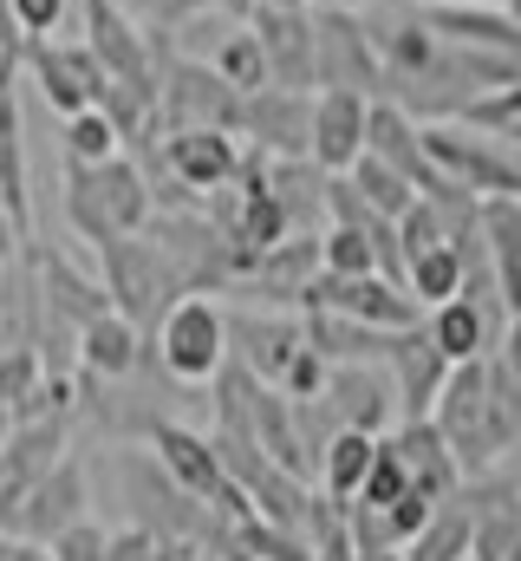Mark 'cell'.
<instances>
[{
  "label": "cell",
  "mask_w": 521,
  "mask_h": 561,
  "mask_svg": "<svg viewBox=\"0 0 521 561\" xmlns=\"http://www.w3.org/2000/svg\"><path fill=\"white\" fill-rule=\"evenodd\" d=\"M437 431L450 437L463 477H489L502 457H516V437H521V379L496 359H463L450 366L443 392H437Z\"/></svg>",
  "instance_id": "cell-1"
},
{
  "label": "cell",
  "mask_w": 521,
  "mask_h": 561,
  "mask_svg": "<svg viewBox=\"0 0 521 561\" xmlns=\"http://www.w3.org/2000/svg\"><path fill=\"white\" fill-rule=\"evenodd\" d=\"M59 183H66V222L79 242H112V236H137L157 216L150 176L137 157H112V163H66L59 157Z\"/></svg>",
  "instance_id": "cell-2"
},
{
  "label": "cell",
  "mask_w": 521,
  "mask_h": 561,
  "mask_svg": "<svg viewBox=\"0 0 521 561\" xmlns=\"http://www.w3.org/2000/svg\"><path fill=\"white\" fill-rule=\"evenodd\" d=\"M143 236L157 242V255L170 262L183 294H216V287H235V275H242V255L209 209H157L143 222Z\"/></svg>",
  "instance_id": "cell-3"
},
{
  "label": "cell",
  "mask_w": 521,
  "mask_h": 561,
  "mask_svg": "<svg viewBox=\"0 0 521 561\" xmlns=\"http://www.w3.org/2000/svg\"><path fill=\"white\" fill-rule=\"evenodd\" d=\"M242 92L196 53H163L157 66V131H242Z\"/></svg>",
  "instance_id": "cell-4"
},
{
  "label": "cell",
  "mask_w": 521,
  "mask_h": 561,
  "mask_svg": "<svg viewBox=\"0 0 521 561\" xmlns=\"http://www.w3.org/2000/svg\"><path fill=\"white\" fill-rule=\"evenodd\" d=\"M99 262H105V294H112V307L125 313L130 327L150 340L157 327H163V313L183 300V287L170 275V262L157 255V242L137 229V236H112V242H99Z\"/></svg>",
  "instance_id": "cell-5"
},
{
  "label": "cell",
  "mask_w": 521,
  "mask_h": 561,
  "mask_svg": "<svg viewBox=\"0 0 521 561\" xmlns=\"http://www.w3.org/2000/svg\"><path fill=\"white\" fill-rule=\"evenodd\" d=\"M313 72H320V92L385 99V59L359 7H313Z\"/></svg>",
  "instance_id": "cell-6"
},
{
  "label": "cell",
  "mask_w": 521,
  "mask_h": 561,
  "mask_svg": "<svg viewBox=\"0 0 521 561\" xmlns=\"http://www.w3.org/2000/svg\"><path fill=\"white\" fill-rule=\"evenodd\" d=\"M150 346H157L163 373L183 379V386H216V373L235 359V346H229V313H222L209 294H183V300L163 313V327L150 333Z\"/></svg>",
  "instance_id": "cell-7"
},
{
  "label": "cell",
  "mask_w": 521,
  "mask_h": 561,
  "mask_svg": "<svg viewBox=\"0 0 521 561\" xmlns=\"http://www.w3.org/2000/svg\"><path fill=\"white\" fill-rule=\"evenodd\" d=\"M424 150H430V163H437L450 183H463L470 196H516L521 203V150L516 144L483 138V131H470V125H456V118H430V125H424Z\"/></svg>",
  "instance_id": "cell-8"
},
{
  "label": "cell",
  "mask_w": 521,
  "mask_h": 561,
  "mask_svg": "<svg viewBox=\"0 0 521 561\" xmlns=\"http://www.w3.org/2000/svg\"><path fill=\"white\" fill-rule=\"evenodd\" d=\"M300 313H339V320H359V327H417L424 320V307H417V294L404 287V280L391 275H326L306 287V307Z\"/></svg>",
  "instance_id": "cell-9"
},
{
  "label": "cell",
  "mask_w": 521,
  "mask_h": 561,
  "mask_svg": "<svg viewBox=\"0 0 521 561\" xmlns=\"http://www.w3.org/2000/svg\"><path fill=\"white\" fill-rule=\"evenodd\" d=\"M85 7V46L99 53V66L112 72V85H130L137 99L157 105V66H163V46L143 39V26L130 20L118 0H79Z\"/></svg>",
  "instance_id": "cell-10"
},
{
  "label": "cell",
  "mask_w": 521,
  "mask_h": 561,
  "mask_svg": "<svg viewBox=\"0 0 521 561\" xmlns=\"http://www.w3.org/2000/svg\"><path fill=\"white\" fill-rule=\"evenodd\" d=\"M26 72H33L39 99L53 105V118H72V112L99 105V92L112 79L85 39H66V46L59 39H26Z\"/></svg>",
  "instance_id": "cell-11"
},
{
  "label": "cell",
  "mask_w": 521,
  "mask_h": 561,
  "mask_svg": "<svg viewBox=\"0 0 521 561\" xmlns=\"http://www.w3.org/2000/svg\"><path fill=\"white\" fill-rule=\"evenodd\" d=\"M320 399H326V412L346 424V431H372V437H385L391 424L404 419L385 359H339L326 373V392Z\"/></svg>",
  "instance_id": "cell-12"
},
{
  "label": "cell",
  "mask_w": 521,
  "mask_h": 561,
  "mask_svg": "<svg viewBox=\"0 0 521 561\" xmlns=\"http://www.w3.org/2000/svg\"><path fill=\"white\" fill-rule=\"evenodd\" d=\"M157 157H163L170 176H183L196 196H216V190H229V183L242 176L248 144H242V131H209V125H196V131H157Z\"/></svg>",
  "instance_id": "cell-13"
},
{
  "label": "cell",
  "mask_w": 521,
  "mask_h": 561,
  "mask_svg": "<svg viewBox=\"0 0 521 561\" xmlns=\"http://www.w3.org/2000/svg\"><path fill=\"white\" fill-rule=\"evenodd\" d=\"M248 26L267 53V85L280 92H320L313 72V7H248Z\"/></svg>",
  "instance_id": "cell-14"
},
{
  "label": "cell",
  "mask_w": 521,
  "mask_h": 561,
  "mask_svg": "<svg viewBox=\"0 0 521 561\" xmlns=\"http://www.w3.org/2000/svg\"><path fill=\"white\" fill-rule=\"evenodd\" d=\"M242 144L260 157H313V92H280V85L248 92Z\"/></svg>",
  "instance_id": "cell-15"
},
{
  "label": "cell",
  "mask_w": 521,
  "mask_h": 561,
  "mask_svg": "<svg viewBox=\"0 0 521 561\" xmlns=\"http://www.w3.org/2000/svg\"><path fill=\"white\" fill-rule=\"evenodd\" d=\"M229 346H235V366H248L260 386H280L287 366L300 359L306 346V313H229Z\"/></svg>",
  "instance_id": "cell-16"
},
{
  "label": "cell",
  "mask_w": 521,
  "mask_h": 561,
  "mask_svg": "<svg viewBox=\"0 0 521 561\" xmlns=\"http://www.w3.org/2000/svg\"><path fill=\"white\" fill-rule=\"evenodd\" d=\"M470 503V561H521V483L516 477H470L463 483Z\"/></svg>",
  "instance_id": "cell-17"
},
{
  "label": "cell",
  "mask_w": 521,
  "mask_h": 561,
  "mask_svg": "<svg viewBox=\"0 0 521 561\" xmlns=\"http://www.w3.org/2000/svg\"><path fill=\"white\" fill-rule=\"evenodd\" d=\"M385 373H391V386H397V412H404V419H430V412H437V392H443V379H450V359H443V346L430 340V327L417 320V327H397V333H391Z\"/></svg>",
  "instance_id": "cell-18"
},
{
  "label": "cell",
  "mask_w": 521,
  "mask_h": 561,
  "mask_svg": "<svg viewBox=\"0 0 521 561\" xmlns=\"http://www.w3.org/2000/svg\"><path fill=\"white\" fill-rule=\"evenodd\" d=\"M85 463L79 457H59L20 503H13V523L7 529H20V536H33V542H53L59 529H72V523H85Z\"/></svg>",
  "instance_id": "cell-19"
},
{
  "label": "cell",
  "mask_w": 521,
  "mask_h": 561,
  "mask_svg": "<svg viewBox=\"0 0 521 561\" xmlns=\"http://www.w3.org/2000/svg\"><path fill=\"white\" fill-rule=\"evenodd\" d=\"M33 294H39V313H46V320H59L66 333H79V327H92L99 313H112L105 280H92L85 268L59 262L53 249H39V255H33Z\"/></svg>",
  "instance_id": "cell-20"
},
{
  "label": "cell",
  "mask_w": 521,
  "mask_h": 561,
  "mask_svg": "<svg viewBox=\"0 0 521 561\" xmlns=\"http://www.w3.org/2000/svg\"><path fill=\"white\" fill-rule=\"evenodd\" d=\"M391 444H397V457H404V470H410V490H424L430 503L463 496V483H470V477H463V463H456L450 437L437 431V419H397Z\"/></svg>",
  "instance_id": "cell-21"
},
{
  "label": "cell",
  "mask_w": 521,
  "mask_h": 561,
  "mask_svg": "<svg viewBox=\"0 0 521 561\" xmlns=\"http://www.w3.org/2000/svg\"><path fill=\"white\" fill-rule=\"evenodd\" d=\"M366 125H372V99H359V92H313V163L346 176L366 157Z\"/></svg>",
  "instance_id": "cell-22"
},
{
  "label": "cell",
  "mask_w": 521,
  "mask_h": 561,
  "mask_svg": "<svg viewBox=\"0 0 521 561\" xmlns=\"http://www.w3.org/2000/svg\"><path fill=\"white\" fill-rule=\"evenodd\" d=\"M366 150H372L379 163H391V170H404V176L417 183V196L443 183V170H437V163H430V150H424V118H410L397 99H372Z\"/></svg>",
  "instance_id": "cell-23"
},
{
  "label": "cell",
  "mask_w": 521,
  "mask_h": 561,
  "mask_svg": "<svg viewBox=\"0 0 521 561\" xmlns=\"http://www.w3.org/2000/svg\"><path fill=\"white\" fill-rule=\"evenodd\" d=\"M424 327H430V340L443 346V359H450V366H463V359L496 353V340H502L509 313H496V307H483V300H470V294H450L443 307H430V313H424Z\"/></svg>",
  "instance_id": "cell-24"
},
{
  "label": "cell",
  "mask_w": 521,
  "mask_h": 561,
  "mask_svg": "<svg viewBox=\"0 0 521 561\" xmlns=\"http://www.w3.org/2000/svg\"><path fill=\"white\" fill-rule=\"evenodd\" d=\"M326 176L333 170H320L313 157H267V190H274V203H280L293 236H320L326 229Z\"/></svg>",
  "instance_id": "cell-25"
},
{
  "label": "cell",
  "mask_w": 521,
  "mask_h": 561,
  "mask_svg": "<svg viewBox=\"0 0 521 561\" xmlns=\"http://www.w3.org/2000/svg\"><path fill=\"white\" fill-rule=\"evenodd\" d=\"M143 353H150V340L130 327L118 307H112V313H99L92 327H79V359H85V373H92V379H105V386L130 379V373L143 366Z\"/></svg>",
  "instance_id": "cell-26"
},
{
  "label": "cell",
  "mask_w": 521,
  "mask_h": 561,
  "mask_svg": "<svg viewBox=\"0 0 521 561\" xmlns=\"http://www.w3.org/2000/svg\"><path fill=\"white\" fill-rule=\"evenodd\" d=\"M0 216L20 242H33V203H26V150H20V99L0 85Z\"/></svg>",
  "instance_id": "cell-27"
},
{
  "label": "cell",
  "mask_w": 521,
  "mask_h": 561,
  "mask_svg": "<svg viewBox=\"0 0 521 561\" xmlns=\"http://www.w3.org/2000/svg\"><path fill=\"white\" fill-rule=\"evenodd\" d=\"M483 242H489V268L502 287V307L521 313V203L516 196H483Z\"/></svg>",
  "instance_id": "cell-28"
},
{
  "label": "cell",
  "mask_w": 521,
  "mask_h": 561,
  "mask_svg": "<svg viewBox=\"0 0 521 561\" xmlns=\"http://www.w3.org/2000/svg\"><path fill=\"white\" fill-rule=\"evenodd\" d=\"M372 457H379V437L372 431H333L326 437V450H320V490L333 496V503H352L359 496V483H366V470H372Z\"/></svg>",
  "instance_id": "cell-29"
},
{
  "label": "cell",
  "mask_w": 521,
  "mask_h": 561,
  "mask_svg": "<svg viewBox=\"0 0 521 561\" xmlns=\"http://www.w3.org/2000/svg\"><path fill=\"white\" fill-rule=\"evenodd\" d=\"M470 503L463 496H450V503H437V516L404 542V561H470Z\"/></svg>",
  "instance_id": "cell-30"
},
{
  "label": "cell",
  "mask_w": 521,
  "mask_h": 561,
  "mask_svg": "<svg viewBox=\"0 0 521 561\" xmlns=\"http://www.w3.org/2000/svg\"><path fill=\"white\" fill-rule=\"evenodd\" d=\"M404 287L417 294V307H424V313H430V307H443L450 294H463V255H456V242L417 249V255L404 262Z\"/></svg>",
  "instance_id": "cell-31"
},
{
  "label": "cell",
  "mask_w": 521,
  "mask_h": 561,
  "mask_svg": "<svg viewBox=\"0 0 521 561\" xmlns=\"http://www.w3.org/2000/svg\"><path fill=\"white\" fill-rule=\"evenodd\" d=\"M59 157L66 163H112V157H125V131L99 105H85V112L59 118Z\"/></svg>",
  "instance_id": "cell-32"
},
{
  "label": "cell",
  "mask_w": 521,
  "mask_h": 561,
  "mask_svg": "<svg viewBox=\"0 0 521 561\" xmlns=\"http://www.w3.org/2000/svg\"><path fill=\"white\" fill-rule=\"evenodd\" d=\"M456 125H470V131H483V138L496 144H516L521 150V79L509 85H489V92H476L463 112H456Z\"/></svg>",
  "instance_id": "cell-33"
},
{
  "label": "cell",
  "mask_w": 521,
  "mask_h": 561,
  "mask_svg": "<svg viewBox=\"0 0 521 561\" xmlns=\"http://www.w3.org/2000/svg\"><path fill=\"white\" fill-rule=\"evenodd\" d=\"M209 66H216V72H222V79H229L242 99L267 85V53H260V33L248 26V20H235V26L222 33V46L209 53Z\"/></svg>",
  "instance_id": "cell-34"
},
{
  "label": "cell",
  "mask_w": 521,
  "mask_h": 561,
  "mask_svg": "<svg viewBox=\"0 0 521 561\" xmlns=\"http://www.w3.org/2000/svg\"><path fill=\"white\" fill-rule=\"evenodd\" d=\"M346 176H352V190H359V196H366V203H372L379 216H391V222H397V216H404V209L417 203V183H410L404 170H391V163H379L372 150H366V157H359V163H352Z\"/></svg>",
  "instance_id": "cell-35"
},
{
  "label": "cell",
  "mask_w": 521,
  "mask_h": 561,
  "mask_svg": "<svg viewBox=\"0 0 521 561\" xmlns=\"http://www.w3.org/2000/svg\"><path fill=\"white\" fill-rule=\"evenodd\" d=\"M320 262H326V275H385L379 268V242L366 229H352V222H326L320 229Z\"/></svg>",
  "instance_id": "cell-36"
},
{
  "label": "cell",
  "mask_w": 521,
  "mask_h": 561,
  "mask_svg": "<svg viewBox=\"0 0 521 561\" xmlns=\"http://www.w3.org/2000/svg\"><path fill=\"white\" fill-rule=\"evenodd\" d=\"M404 490H410V470H404V457H397V444H391V431H385V437H379V457H372V470H366V483H359L352 503H366V510H391Z\"/></svg>",
  "instance_id": "cell-37"
},
{
  "label": "cell",
  "mask_w": 521,
  "mask_h": 561,
  "mask_svg": "<svg viewBox=\"0 0 521 561\" xmlns=\"http://www.w3.org/2000/svg\"><path fill=\"white\" fill-rule=\"evenodd\" d=\"M105 561H189V549H176V542L157 536L150 523H125V529H112Z\"/></svg>",
  "instance_id": "cell-38"
},
{
  "label": "cell",
  "mask_w": 521,
  "mask_h": 561,
  "mask_svg": "<svg viewBox=\"0 0 521 561\" xmlns=\"http://www.w3.org/2000/svg\"><path fill=\"white\" fill-rule=\"evenodd\" d=\"M379 516H385V536H391V549H404V542H410V536H417V529H424V523L437 516V503H430L424 490H404V496H397L391 510H379Z\"/></svg>",
  "instance_id": "cell-39"
},
{
  "label": "cell",
  "mask_w": 521,
  "mask_h": 561,
  "mask_svg": "<svg viewBox=\"0 0 521 561\" xmlns=\"http://www.w3.org/2000/svg\"><path fill=\"white\" fill-rule=\"evenodd\" d=\"M7 13H13V26H20L26 39H53V33L66 26L72 0H7Z\"/></svg>",
  "instance_id": "cell-40"
},
{
  "label": "cell",
  "mask_w": 521,
  "mask_h": 561,
  "mask_svg": "<svg viewBox=\"0 0 521 561\" xmlns=\"http://www.w3.org/2000/svg\"><path fill=\"white\" fill-rule=\"evenodd\" d=\"M105 542H112V529H99V523L85 516V523L59 529L46 549H53V561H105Z\"/></svg>",
  "instance_id": "cell-41"
},
{
  "label": "cell",
  "mask_w": 521,
  "mask_h": 561,
  "mask_svg": "<svg viewBox=\"0 0 521 561\" xmlns=\"http://www.w3.org/2000/svg\"><path fill=\"white\" fill-rule=\"evenodd\" d=\"M326 373H333V366H326V353H320V346L306 340V346H300V359L287 366L280 392H287V399H320V392H326Z\"/></svg>",
  "instance_id": "cell-42"
},
{
  "label": "cell",
  "mask_w": 521,
  "mask_h": 561,
  "mask_svg": "<svg viewBox=\"0 0 521 561\" xmlns=\"http://www.w3.org/2000/svg\"><path fill=\"white\" fill-rule=\"evenodd\" d=\"M248 13V0H143V13L157 20V26H189V20H202V13Z\"/></svg>",
  "instance_id": "cell-43"
},
{
  "label": "cell",
  "mask_w": 521,
  "mask_h": 561,
  "mask_svg": "<svg viewBox=\"0 0 521 561\" xmlns=\"http://www.w3.org/2000/svg\"><path fill=\"white\" fill-rule=\"evenodd\" d=\"M0 561H53V549L33 542V536H20V529H0Z\"/></svg>",
  "instance_id": "cell-44"
},
{
  "label": "cell",
  "mask_w": 521,
  "mask_h": 561,
  "mask_svg": "<svg viewBox=\"0 0 521 561\" xmlns=\"http://www.w3.org/2000/svg\"><path fill=\"white\" fill-rule=\"evenodd\" d=\"M496 359L521 379V313H509V327H502V340H496Z\"/></svg>",
  "instance_id": "cell-45"
},
{
  "label": "cell",
  "mask_w": 521,
  "mask_h": 561,
  "mask_svg": "<svg viewBox=\"0 0 521 561\" xmlns=\"http://www.w3.org/2000/svg\"><path fill=\"white\" fill-rule=\"evenodd\" d=\"M404 7H502V0H404Z\"/></svg>",
  "instance_id": "cell-46"
},
{
  "label": "cell",
  "mask_w": 521,
  "mask_h": 561,
  "mask_svg": "<svg viewBox=\"0 0 521 561\" xmlns=\"http://www.w3.org/2000/svg\"><path fill=\"white\" fill-rule=\"evenodd\" d=\"M306 7H359V13H366L372 0H306Z\"/></svg>",
  "instance_id": "cell-47"
},
{
  "label": "cell",
  "mask_w": 521,
  "mask_h": 561,
  "mask_svg": "<svg viewBox=\"0 0 521 561\" xmlns=\"http://www.w3.org/2000/svg\"><path fill=\"white\" fill-rule=\"evenodd\" d=\"M248 7H306V0H248Z\"/></svg>",
  "instance_id": "cell-48"
},
{
  "label": "cell",
  "mask_w": 521,
  "mask_h": 561,
  "mask_svg": "<svg viewBox=\"0 0 521 561\" xmlns=\"http://www.w3.org/2000/svg\"><path fill=\"white\" fill-rule=\"evenodd\" d=\"M502 7H509V13H516V20H521V0H502Z\"/></svg>",
  "instance_id": "cell-49"
},
{
  "label": "cell",
  "mask_w": 521,
  "mask_h": 561,
  "mask_svg": "<svg viewBox=\"0 0 521 561\" xmlns=\"http://www.w3.org/2000/svg\"><path fill=\"white\" fill-rule=\"evenodd\" d=\"M516 463H521V437H516Z\"/></svg>",
  "instance_id": "cell-50"
},
{
  "label": "cell",
  "mask_w": 521,
  "mask_h": 561,
  "mask_svg": "<svg viewBox=\"0 0 521 561\" xmlns=\"http://www.w3.org/2000/svg\"><path fill=\"white\" fill-rule=\"evenodd\" d=\"M189 561H196V556H189ZM202 561H216V556H202Z\"/></svg>",
  "instance_id": "cell-51"
}]
</instances>
